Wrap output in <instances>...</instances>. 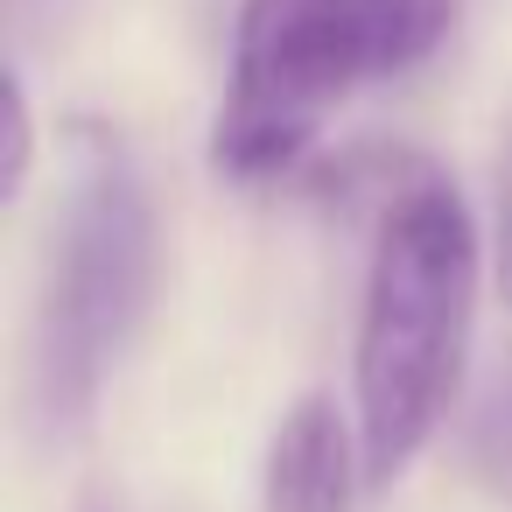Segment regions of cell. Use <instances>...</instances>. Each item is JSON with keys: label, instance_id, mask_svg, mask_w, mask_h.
I'll return each mask as SVG.
<instances>
[{"label": "cell", "instance_id": "1", "mask_svg": "<svg viewBox=\"0 0 512 512\" xmlns=\"http://www.w3.org/2000/svg\"><path fill=\"white\" fill-rule=\"evenodd\" d=\"M477 316V225L449 176L407 169L372 225L358 316V456L393 484L435 435Z\"/></svg>", "mask_w": 512, "mask_h": 512}, {"label": "cell", "instance_id": "2", "mask_svg": "<svg viewBox=\"0 0 512 512\" xmlns=\"http://www.w3.org/2000/svg\"><path fill=\"white\" fill-rule=\"evenodd\" d=\"M456 0H239L211 155L232 183L295 169L316 134L372 85L428 64Z\"/></svg>", "mask_w": 512, "mask_h": 512}, {"label": "cell", "instance_id": "3", "mask_svg": "<svg viewBox=\"0 0 512 512\" xmlns=\"http://www.w3.org/2000/svg\"><path fill=\"white\" fill-rule=\"evenodd\" d=\"M155 239L148 169L113 127L85 120L29 330V421L43 442H71L99 414L155 295Z\"/></svg>", "mask_w": 512, "mask_h": 512}, {"label": "cell", "instance_id": "4", "mask_svg": "<svg viewBox=\"0 0 512 512\" xmlns=\"http://www.w3.org/2000/svg\"><path fill=\"white\" fill-rule=\"evenodd\" d=\"M358 470H365V456H351L344 414L323 393H309L274 428V449H267V512H351Z\"/></svg>", "mask_w": 512, "mask_h": 512}, {"label": "cell", "instance_id": "5", "mask_svg": "<svg viewBox=\"0 0 512 512\" xmlns=\"http://www.w3.org/2000/svg\"><path fill=\"white\" fill-rule=\"evenodd\" d=\"M463 456H470L477 484H484L498 505H512V351L491 365V379H484V393H477V407H470Z\"/></svg>", "mask_w": 512, "mask_h": 512}, {"label": "cell", "instance_id": "6", "mask_svg": "<svg viewBox=\"0 0 512 512\" xmlns=\"http://www.w3.org/2000/svg\"><path fill=\"white\" fill-rule=\"evenodd\" d=\"M29 162H36V134H29V92H22V78L8 85V197H22V183H29Z\"/></svg>", "mask_w": 512, "mask_h": 512}, {"label": "cell", "instance_id": "7", "mask_svg": "<svg viewBox=\"0 0 512 512\" xmlns=\"http://www.w3.org/2000/svg\"><path fill=\"white\" fill-rule=\"evenodd\" d=\"M498 288L512 302V134H505V162H498Z\"/></svg>", "mask_w": 512, "mask_h": 512}]
</instances>
